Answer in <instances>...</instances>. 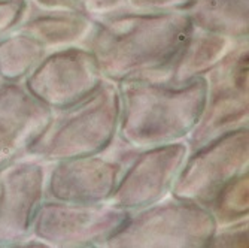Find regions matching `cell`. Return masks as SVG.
I'll return each mask as SVG.
<instances>
[{"label":"cell","instance_id":"obj_7","mask_svg":"<svg viewBox=\"0 0 249 248\" xmlns=\"http://www.w3.org/2000/svg\"><path fill=\"white\" fill-rule=\"evenodd\" d=\"M138 151L117 136L103 153L50 163L45 199L67 204L107 202Z\"/></svg>","mask_w":249,"mask_h":248},{"label":"cell","instance_id":"obj_9","mask_svg":"<svg viewBox=\"0 0 249 248\" xmlns=\"http://www.w3.org/2000/svg\"><path fill=\"white\" fill-rule=\"evenodd\" d=\"M102 81L93 53L75 45L48 51L22 84L39 102L57 111L85 99Z\"/></svg>","mask_w":249,"mask_h":248},{"label":"cell","instance_id":"obj_15","mask_svg":"<svg viewBox=\"0 0 249 248\" xmlns=\"http://www.w3.org/2000/svg\"><path fill=\"white\" fill-rule=\"evenodd\" d=\"M180 11L198 30L234 42L248 39L249 0H190Z\"/></svg>","mask_w":249,"mask_h":248},{"label":"cell","instance_id":"obj_4","mask_svg":"<svg viewBox=\"0 0 249 248\" xmlns=\"http://www.w3.org/2000/svg\"><path fill=\"white\" fill-rule=\"evenodd\" d=\"M216 230L212 212L194 202L164 197L130 212L109 248H206Z\"/></svg>","mask_w":249,"mask_h":248},{"label":"cell","instance_id":"obj_19","mask_svg":"<svg viewBox=\"0 0 249 248\" xmlns=\"http://www.w3.org/2000/svg\"><path fill=\"white\" fill-rule=\"evenodd\" d=\"M249 221L248 218L227 224V226H218L209 239L206 248H248L249 247Z\"/></svg>","mask_w":249,"mask_h":248},{"label":"cell","instance_id":"obj_22","mask_svg":"<svg viewBox=\"0 0 249 248\" xmlns=\"http://www.w3.org/2000/svg\"><path fill=\"white\" fill-rule=\"evenodd\" d=\"M0 189H2V183H0Z\"/></svg>","mask_w":249,"mask_h":248},{"label":"cell","instance_id":"obj_8","mask_svg":"<svg viewBox=\"0 0 249 248\" xmlns=\"http://www.w3.org/2000/svg\"><path fill=\"white\" fill-rule=\"evenodd\" d=\"M128 215V211L107 202L67 204L45 199L35 215L32 236L60 248L105 247Z\"/></svg>","mask_w":249,"mask_h":248},{"label":"cell","instance_id":"obj_20","mask_svg":"<svg viewBox=\"0 0 249 248\" xmlns=\"http://www.w3.org/2000/svg\"><path fill=\"white\" fill-rule=\"evenodd\" d=\"M29 0H0V38L15 30L29 11Z\"/></svg>","mask_w":249,"mask_h":248},{"label":"cell","instance_id":"obj_16","mask_svg":"<svg viewBox=\"0 0 249 248\" xmlns=\"http://www.w3.org/2000/svg\"><path fill=\"white\" fill-rule=\"evenodd\" d=\"M48 50L35 38L11 32L0 38V81L22 82Z\"/></svg>","mask_w":249,"mask_h":248},{"label":"cell","instance_id":"obj_5","mask_svg":"<svg viewBox=\"0 0 249 248\" xmlns=\"http://www.w3.org/2000/svg\"><path fill=\"white\" fill-rule=\"evenodd\" d=\"M206 96L197 124L187 136L190 151L221 134L248 126L249 120V43L234 42L205 75Z\"/></svg>","mask_w":249,"mask_h":248},{"label":"cell","instance_id":"obj_14","mask_svg":"<svg viewBox=\"0 0 249 248\" xmlns=\"http://www.w3.org/2000/svg\"><path fill=\"white\" fill-rule=\"evenodd\" d=\"M233 45L234 40L193 27L182 48L158 79L170 85H184L205 76Z\"/></svg>","mask_w":249,"mask_h":248},{"label":"cell","instance_id":"obj_10","mask_svg":"<svg viewBox=\"0 0 249 248\" xmlns=\"http://www.w3.org/2000/svg\"><path fill=\"white\" fill-rule=\"evenodd\" d=\"M188 153L185 141L139 150L124 168L107 204L133 212L170 196Z\"/></svg>","mask_w":249,"mask_h":248},{"label":"cell","instance_id":"obj_12","mask_svg":"<svg viewBox=\"0 0 249 248\" xmlns=\"http://www.w3.org/2000/svg\"><path fill=\"white\" fill-rule=\"evenodd\" d=\"M51 115L22 82L0 81V169L27 155Z\"/></svg>","mask_w":249,"mask_h":248},{"label":"cell","instance_id":"obj_21","mask_svg":"<svg viewBox=\"0 0 249 248\" xmlns=\"http://www.w3.org/2000/svg\"><path fill=\"white\" fill-rule=\"evenodd\" d=\"M190 0H125V8L134 11H180Z\"/></svg>","mask_w":249,"mask_h":248},{"label":"cell","instance_id":"obj_11","mask_svg":"<svg viewBox=\"0 0 249 248\" xmlns=\"http://www.w3.org/2000/svg\"><path fill=\"white\" fill-rule=\"evenodd\" d=\"M48 168L50 163L26 155L0 169V248L18 247L32 236Z\"/></svg>","mask_w":249,"mask_h":248},{"label":"cell","instance_id":"obj_1","mask_svg":"<svg viewBox=\"0 0 249 248\" xmlns=\"http://www.w3.org/2000/svg\"><path fill=\"white\" fill-rule=\"evenodd\" d=\"M182 11L123 8L94 18L84 47L93 53L105 79H158L190 36Z\"/></svg>","mask_w":249,"mask_h":248},{"label":"cell","instance_id":"obj_18","mask_svg":"<svg viewBox=\"0 0 249 248\" xmlns=\"http://www.w3.org/2000/svg\"><path fill=\"white\" fill-rule=\"evenodd\" d=\"M30 3L47 9H67L99 18L125 8V0H29Z\"/></svg>","mask_w":249,"mask_h":248},{"label":"cell","instance_id":"obj_3","mask_svg":"<svg viewBox=\"0 0 249 248\" xmlns=\"http://www.w3.org/2000/svg\"><path fill=\"white\" fill-rule=\"evenodd\" d=\"M120 93L105 79L85 99L53 111V115L27 155L45 163L103 153L118 134Z\"/></svg>","mask_w":249,"mask_h":248},{"label":"cell","instance_id":"obj_13","mask_svg":"<svg viewBox=\"0 0 249 248\" xmlns=\"http://www.w3.org/2000/svg\"><path fill=\"white\" fill-rule=\"evenodd\" d=\"M93 24L94 18L85 14L67 9H47L30 3L24 19L15 30L35 38L48 51H53L84 45Z\"/></svg>","mask_w":249,"mask_h":248},{"label":"cell","instance_id":"obj_6","mask_svg":"<svg viewBox=\"0 0 249 248\" xmlns=\"http://www.w3.org/2000/svg\"><path fill=\"white\" fill-rule=\"evenodd\" d=\"M248 168L249 130L243 126L190 151L170 196L209 210L219 190Z\"/></svg>","mask_w":249,"mask_h":248},{"label":"cell","instance_id":"obj_17","mask_svg":"<svg viewBox=\"0 0 249 248\" xmlns=\"http://www.w3.org/2000/svg\"><path fill=\"white\" fill-rule=\"evenodd\" d=\"M216 228L248 218L249 214V171L246 169L225 184L209 208Z\"/></svg>","mask_w":249,"mask_h":248},{"label":"cell","instance_id":"obj_2","mask_svg":"<svg viewBox=\"0 0 249 248\" xmlns=\"http://www.w3.org/2000/svg\"><path fill=\"white\" fill-rule=\"evenodd\" d=\"M117 87L118 138L138 150L185 141L198 121L206 96L205 76L184 85L160 79H125Z\"/></svg>","mask_w":249,"mask_h":248}]
</instances>
